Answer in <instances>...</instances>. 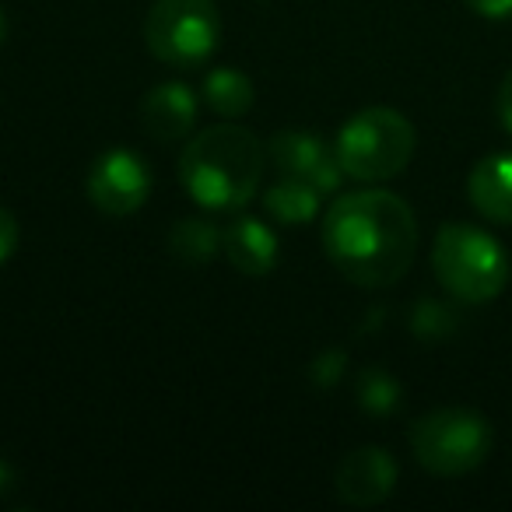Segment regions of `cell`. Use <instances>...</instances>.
I'll list each match as a JSON object with an SVG mask.
<instances>
[{
	"mask_svg": "<svg viewBox=\"0 0 512 512\" xmlns=\"http://www.w3.org/2000/svg\"><path fill=\"white\" fill-rule=\"evenodd\" d=\"M323 249L334 271L355 288H390L414 264L418 218L390 190L344 193L323 214Z\"/></svg>",
	"mask_w": 512,
	"mask_h": 512,
	"instance_id": "obj_1",
	"label": "cell"
},
{
	"mask_svg": "<svg viewBox=\"0 0 512 512\" xmlns=\"http://www.w3.org/2000/svg\"><path fill=\"white\" fill-rule=\"evenodd\" d=\"M267 144L239 123L200 130L179 155V183L204 211H242L260 190Z\"/></svg>",
	"mask_w": 512,
	"mask_h": 512,
	"instance_id": "obj_2",
	"label": "cell"
},
{
	"mask_svg": "<svg viewBox=\"0 0 512 512\" xmlns=\"http://www.w3.org/2000/svg\"><path fill=\"white\" fill-rule=\"evenodd\" d=\"M432 271L435 281L453 299L467 306H481L502 295L509 285V256L502 242L477 225H442L432 246Z\"/></svg>",
	"mask_w": 512,
	"mask_h": 512,
	"instance_id": "obj_3",
	"label": "cell"
},
{
	"mask_svg": "<svg viewBox=\"0 0 512 512\" xmlns=\"http://www.w3.org/2000/svg\"><path fill=\"white\" fill-rule=\"evenodd\" d=\"M414 148H418L414 123L390 106H369L355 113L334 141L337 165L358 183H386L400 176L411 165Z\"/></svg>",
	"mask_w": 512,
	"mask_h": 512,
	"instance_id": "obj_4",
	"label": "cell"
},
{
	"mask_svg": "<svg viewBox=\"0 0 512 512\" xmlns=\"http://www.w3.org/2000/svg\"><path fill=\"white\" fill-rule=\"evenodd\" d=\"M411 449L428 474L460 477L488 460L491 425L470 407H439L414 421Z\"/></svg>",
	"mask_w": 512,
	"mask_h": 512,
	"instance_id": "obj_5",
	"label": "cell"
},
{
	"mask_svg": "<svg viewBox=\"0 0 512 512\" xmlns=\"http://www.w3.org/2000/svg\"><path fill=\"white\" fill-rule=\"evenodd\" d=\"M151 57L179 71L207 64L221 46V15L214 0H155L144 22Z\"/></svg>",
	"mask_w": 512,
	"mask_h": 512,
	"instance_id": "obj_6",
	"label": "cell"
},
{
	"mask_svg": "<svg viewBox=\"0 0 512 512\" xmlns=\"http://www.w3.org/2000/svg\"><path fill=\"white\" fill-rule=\"evenodd\" d=\"M88 200L102 214L127 218L137 214L151 197V169L137 151L130 148H109L88 169Z\"/></svg>",
	"mask_w": 512,
	"mask_h": 512,
	"instance_id": "obj_7",
	"label": "cell"
},
{
	"mask_svg": "<svg viewBox=\"0 0 512 512\" xmlns=\"http://www.w3.org/2000/svg\"><path fill=\"white\" fill-rule=\"evenodd\" d=\"M267 158H271L281 176L309 179L323 197H330L344 179V169L337 165L334 148H327L320 137L306 134V130H281V134H274L267 141Z\"/></svg>",
	"mask_w": 512,
	"mask_h": 512,
	"instance_id": "obj_8",
	"label": "cell"
},
{
	"mask_svg": "<svg viewBox=\"0 0 512 512\" xmlns=\"http://www.w3.org/2000/svg\"><path fill=\"white\" fill-rule=\"evenodd\" d=\"M393 488H397V463H393V456L386 449L379 446L351 449L337 463L334 491L344 505L372 509V505H383L393 495Z\"/></svg>",
	"mask_w": 512,
	"mask_h": 512,
	"instance_id": "obj_9",
	"label": "cell"
},
{
	"mask_svg": "<svg viewBox=\"0 0 512 512\" xmlns=\"http://www.w3.org/2000/svg\"><path fill=\"white\" fill-rule=\"evenodd\" d=\"M197 109V95H193L190 85L165 81V85H155L141 99V127L162 144L183 141V137L193 134Z\"/></svg>",
	"mask_w": 512,
	"mask_h": 512,
	"instance_id": "obj_10",
	"label": "cell"
},
{
	"mask_svg": "<svg viewBox=\"0 0 512 512\" xmlns=\"http://www.w3.org/2000/svg\"><path fill=\"white\" fill-rule=\"evenodd\" d=\"M221 249H225L228 264L246 278H264L278 267V235L271 232V225H264L260 218H235L232 225L221 232Z\"/></svg>",
	"mask_w": 512,
	"mask_h": 512,
	"instance_id": "obj_11",
	"label": "cell"
},
{
	"mask_svg": "<svg viewBox=\"0 0 512 512\" xmlns=\"http://www.w3.org/2000/svg\"><path fill=\"white\" fill-rule=\"evenodd\" d=\"M467 197L481 218L495 225H512V151L484 155L470 169Z\"/></svg>",
	"mask_w": 512,
	"mask_h": 512,
	"instance_id": "obj_12",
	"label": "cell"
},
{
	"mask_svg": "<svg viewBox=\"0 0 512 512\" xmlns=\"http://www.w3.org/2000/svg\"><path fill=\"white\" fill-rule=\"evenodd\" d=\"M323 193L316 190L309 179H295V176H281L271 190L264 193V207L271 218H278L281 225H306L320 214L323 207Z\"/></svg>",
	"mask_w": 512,
	"mask_h": 512,
	"instance_id": "obj_13",
	"label": "cell"
},
{
	"mask_svg": "<svg viewBox=\"0 0 512 512\" xmlns=\"http://www.w3.org/2000/svg\"><path fill=\"white\" fill-rule=\"evenodd\" d=\"M221 249V232L207 218H183L169 232V253L186 267L211 264Z\"/></svg>",
	"mask_w": 512,
	"mask_h": 512,
	"instance_id": "obj_14",
	"label": "cell"
},
{
	"mask_svg": "<svg viewBox=\"0 0 512 512\" xmlns=\"http://www.w3.org/2000/svg\"><path fill=\"white\" fill-rule=\"evenodd\" d=\"M204 99L218 116L239 120V116H246L253 109V81L242 71H232V67H214L204 81Z\"/></svg>",
	"mask_w": 512,
	"mask_h": 512,
	"instance_id": "obj_15",
	"label": "cell"
},
{
	"mask_svg": "<svg viewBox=\"0 0 512 512\" xmlns=\"http://www.w3.org/2000/svg\"><path fill=\"white\" fill-rule=\"evenodd\" d=\"M355 393L358 404L369 414H376V418H386V414H393L400 407V383L386 369H365L358 376Z\"/></svg>",
	"mask_w": 512,
	"mask_h": 512,
	"instance_id": "obj_16",
	"label": "cell"
},
{
	"mask_svg": "<svg viewBox=\"0 0 512 512\" xmlns=\"http://www.w3.org/2000/svg\"><path fill=\"white\" fill-rule=\"evenodd\" d=\"M411 327H414V334L425 337V341H439V337H446L449 330L456 327L453 309H446V306H439V302H428L425 299V302H418V306H414Z\"/></svg>",
	"mask_w": 512,
	"mask_h": 512,
	"instance_id": "obj_17",
	"label": "cell"
},
{
	"mask_svg": "<svg viewBox=\"0 0 512 512\" xmlns=\"http://www.w3.org/2000/svg\"><path fill=\"white\" fill-rule=\"evenodd\" d=\"M344 369H348V355H344L341 348L337 351L330 348V351H323L313 365H309V379H313L316 386H334V383H341Z\"/></svg>",
	"mask_w": 512,
	"mask_h": 512,
	"instance_id": "obj_18",
	"label": "cell"
},
{
	"mask_svg": "<svg viewBox=\"0 0 512 512\" xmlns=\"http://www.w3.org/2000/svg\"><path fill=\"white\" fill-rule=\"evenodd\" d=\"M18 242H22V228H18V218L8 211V207H0V267L8 264L11 256L18 253Z\"/></svg>",
	"mask_w": 512,
	"mask_h": 512,
	"instance_id": "obj_19",
	"label": "cell"
},
{
	"mask_svg": "<svg viewBox=\"0 0 512 512\" xmlns=\"http://www.w3.org/2000/svg\"><path fill=\"white\" fill-rule=\"evenodd\" d=\"M477 18H488V22H509L512 18V0H463Z\"/></svg>",
	"mask_w": 512,
	"mask_h": 512,
	"instance_id": "obj_20",
	"label": "cell"
},
{
	"mask_svg": "<svg viewBox=\"0 0 512 512\" xmlns=\"http://www.w3.org/2000/svg\"><path fill=\"white\" fill-rule=\"evenodd\" d=\"M495 109H498V123H502V130L505 134H512V71L505 74V81L498 85Z\"/></svg>",
	"mask_w": 512,
	"mask_h": 512,
	"instance_id": "obj_21",
	"label": "cell"
},
{
	"mask_svg": "<svg viewBox=\"0 0 512 512\" xmlns=\"http://www.w3.org/2000/svg\"><path fill=\"white\" fill-rule=\"evenodd\" d=\"M8 484H11V467L4 460H0V491L8 488Z\"/></svg>",
	"mask_w": 512,
	"mask_h": 512,
	"instance_id": "obj_22",
	"label": "cell"
},
{
	"mask_svg": "<svg viewBox=\"0 0 512 512\" xmlns=\"http://www.w3.org/2000/svg\"><path fill=\"white\" fill-rule=\"evenodd\" d=\"M8 39V18H4V11H0V43Z\"/></svg>",
	"mask_w": 512,
	"mask_h": 512,
	"instance_id": "obj_23",
	"label": "cell"
}]
</instances>
